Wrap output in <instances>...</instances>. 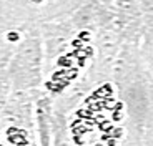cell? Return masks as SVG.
<instances>
[{"mask_svg": "<svg viewBox=\"0 0 153 146\" xmlns=\"http://www.w3.org/2000/svg\"><path fill=\"white\" fill-rule=\"evenodd\" d=\"M20 131H22V130H19V128H15V126H10L7 130V136L8 135H15V133H20Z\"/></svg>", "mask_w": 153, "mask_h": 146, "instance_id": "1", "label": "cell"}, {"mask_svg": "<svg viewBox=\"0 0 153 146\" xmlns=\"http://www.w3.org/2000/svg\"><path fill=\"white\" fill-rule=\"evenodd\" d=\"M122 136V128H115L113 130V138L117 139V138H120Z\"/></svg>", "mask_w": 153, "mask_h": 146, "instance_id": "2", "label": "cell"}, {"mask_svg": "<svg viewBox=\"0 0 153 146\" xmlns=\"http://www.w3.org/2000/svg\"><path fill=\"white\" fill-rule=\"evenodd\" d=\"M103 93H105V88H103V90H100V91H98V95H103ZM107 93H108V95L111 93V90H110V85H107Z\"/></svg>", "mask_w": 153, "mask_h": 146, "instance_id": "3", "label": "cell"}, {"mask_svg": "<svg viewBox=\"0 0 153 146\" xmlns=\"http://www.w3.org/2000/svg\"><path fill=\"white\" fill-rule=\"evenodd\" d=\"M0 146H2V145H0Z\"/></svg>", "mask_w": 153, "mask_h": 146, "instance_id": "4", "label": "cell"}]
</instances>
